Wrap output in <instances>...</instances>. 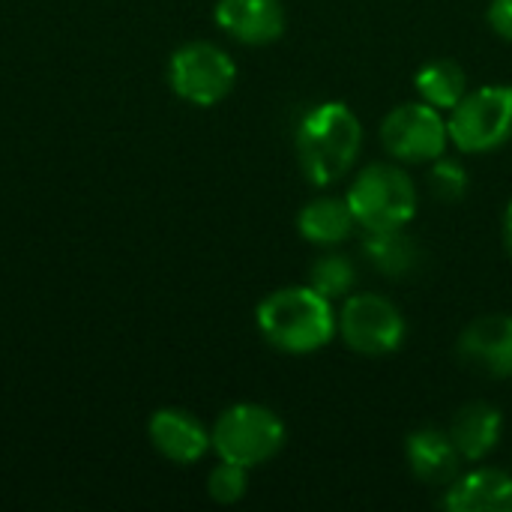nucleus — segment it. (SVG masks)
<instances>
[{
    "mask_svg": "<svg viewBox=\"0 0 512 512\" xmlns=\"http://www.w3.org/2000/svg\"><path fill=\"white\" fill-rule=\"evenodd\" d=\"M363 147L360 117L345 102H321L300 117L297 162L312 186L339 183L357 162Z\"/></svg>",
    "mask_w": 512,
    "mask_h": 512,
    "instance_id": "f257e3e1",
    "label": "nucleus"
},
{
    "mask_svg": "<svg viewBox=\"0 0 512 512\" xmlns=\"http://www.w3.org/2000/svg\"><path fill=\"white\" fill-rule=\"evenodd\" d=\"M261 336L285 354H312L339 333L333 300L312 285H291L267 294L255 312Z\"/></svg>",
    "mask_w": 512,
    "mask_h": 512,
    "instance_id": "f03ea898",
    "label": "nucleus"
},
{
    "mask_svg": "<svg viewBox=\"0 0 512 512\" xmlns=\"http://www.w3.org/2000/svg\"><path fill=\"white\" fill-rule=\"evenodd\" d=\"M345 201L366 231L405 228L417 216V186L405 168L390 162L366 165L348 186Z\"/></svg>",
    "mask_w": 512,
    "mask_h": 512,
    "instance_id": "7ed1b4c3",
    "label": "nucleus"
},
{
    "mask_svg": "<svg viewBox=\"0 0 512 512\" xmlns=\"http://www.w3.org/2000/svg\"><path fill=\"white\" fill-rule=\"evenodd\" d=\"M210 441L219 459L258 468L285 447V423L264 405L240 402L219 414Z\"/></svg>",
    "mask_w": 512,
    "mask_h": 512,
    "instance_id": "20e7f679",
    "label": "nucleus"
},
{
    "mask_svg": "<svg viewBox=\"0 0 512 512\" xmlns=\"http://www.w3.org/2000/svg\"><path fill=\"white\" fill-rule=\"evenodd\" d=\"M450 141L462 153H495L512 141V87L486 84L468 90L447 120Z\"/></svg>",
    "mask_w": 512,
    "mask_h": 512,
    "instance_id": "39448f33",
    "label": "nucleus"
},
{
    "mask_svg": "<svg viewBox=\"0 0 512 512\" xmlns=\"http://www.w3.org/2000/svg\"><path fill=\"white\" fill-rule=\"evenodd\" d=\"M336 324L345 345L363 357H387L399 351L408 336L405 315L381 294L348 297L342 312L336 315Z\"/></svg>",
    "mask_w": 512,
    "mask_h": 512,
    "instance_id": "423d86ee",
    "label": "nucleus"
},
{
    "mask_svg": "<svg viewBox=\"0 0 512 512\" xmlns=\"http://www.w3.org/2000/svg\"><path fill=\"white\" fill-rule=\"evenodd\" d=\"M168 81L180 99L210 108L234 90L237 66L225 48L213 42H189L171 54Z\"/></svg>",
    "mask_w": 512,
    "mask_h": 512,
    "instance_id": "0eeeda50",
    "label": "nucleus"
},
{
    "mask_svg": "<svg viewBox=\"0 0 512 512\" xmlns=\"http://www.w3.org/2000/svg\"><path fill=\"white\" fill-rule=\"evenodd\" d=\"M450 141L447 120L429 102H405L381 123V144L399 162H435Z\"/></svg>",
    "mask_w": 512,
    "mask_h": 512,
    "instance_id": "6e6552de",
    "label": "nucleus"
},
{
    "mask_svg": "<svg viewBox=\"0 0 512 512\" xmlns=\"http://www.w3.org/2000/svg\"><path fill=\"white\" fill-rule=\"evenodd\" d=\"M459 354L468 366L492 378H512V315L471 321L459 336Z\"/></svg>",
    "mask_w": 512,
    "mask_h": 512,
    "instance_id": "1a4fd4ad",
    "label": "nucleus"
},
{
    "mask_svg": "<svg viewBox=\"0 0 512 512\" xmlns=\"http://www.w3.org/2000/svg\"><path fill=\"white\" fill-rule=\"evenodd\" d=\"M216 24L243 45H270L285 33L282 0H219Z\"/></svg>",
    "mask_w": 512,
    "mask_h": 512,
    "instance_id": "9d476101",
    "label": "nucleus"
},
{
    "mask_svg": "<svg viewBox=\"0 0 512 512\" xmlns=\"http://www.w3.org/2000/svg\"><path fill=\"white\" fill-rule=\"evenodd\" d=\"M150 441L165 459L177 465H192L213 447L210 432L201 426V420L180 408H165L153 414Z\"/></svg>",
    "mask_w": 512,
    "mask_h": 512,
    "instance_id": "9b49d317",
    "label": "nucleus"
},
{
    "mask_svg": "<svg viewBox=\"0 0 512 512\" xmlns=\"http://www.w3.org/2000/svg\"><path fill=\"white\" fill-rule=\"evenodd\" d=\"M450 512H512V474L501 468H477L456 477L444 495Z\"/></svg>",
    "mask_w": 512,
    "mask_h": 512,
    "instance_id": "f8f14e48",
    "label": "nucleus"
},
{
    "mask_svg": "<svg viewBox=\"0 0 512 512\" xmlns=\"http://www.w3.org/2000/svg\"><path fill=\"white\" fill-rule=\"evenodd\" d=\"M405 456L411 465V474L420 483L429 486H450L459 477L462 453L456 450L450 432L441 429H417L408 435Z\"/></svg>",
    "mask_w": 512,
    "mask_h": 512,
    "instance_id": "ddd939ff",
    "label": "nucleus"
},
{
    "mask_svg": "<svg viewBox=\"0 0 512 512\" xmlns=\"http://www.w3.org/2000/svg\"><path fill=\"white\" fill-rule=\"evenodd\" d=\"M504 435V414L489 402H471L459 408L450 426V438L465 462L486 459Z\"/></svg>",
    "mask_w": 512,
    "mask_h": 512,
    "instance_id": "4468645a",
    "label": "nucleus"
},
{
    "mask_svg": "<svg viewBox=\"0 0 512 512\" xmlns=\"http://www.w3.org/2000/svg\"><path fill=\"white\" fill-rule=\"evenodd\" d=\"M357 219L345 198H315L297 213V231L315 246H339L351 237Z\"/></svg>",
    "mask_w": 512,
    "mask_h": 512,
    "instance_id": "2eb2a0df",
    "label": "nucleus"
},
{
    "mask_svg": "<svg viewBox=\"0 0 512 512\" xmlns=\"http://www.w3.org/2000/svg\"><path fill=\"white\" fill-rule=\"evenodd\" d=\"M366 261L384 273V276H408L420 264V246L414 237L405 234V228H390V231H369L363 243Z\"/></svg>",
    "mask_w": 512,
    "mask_h": 512,
    "instance_id": "dca6fc26",
    "label": "nucleus"
},
{
    "mask_svg": "<svg viewBox=\"0 0 512 512\" xmlns=\"http://www.w3.org/2000/svg\"><path fill=\"white\" fill-rule=\"evenodd\" d=\"M417 93L438 111H450L468 93V72L456 60H432L414 75Z\"/></svg>",
    "mask_w": 512,
    "mask_h": 512,
    "instance_id": "f3484780",
    "label": "nucleus"
},
{
    "mask_svg": "<svg viewBox=\"0 0 512 512\" xmlns=\"http://www.w3.org/2000/svg\"><path fill=\"white\" fill-rule=\"evenodd\" d=\"M354 282H357V267H354V261L345 258V255H336V252L321 255V258L312 264V270H309V285H312L318 294H324L327 300L348 297L351 288H354Z\"/></svg>",
    "mask_w": 512,
    "mask_h": 512,
    "instance_id": "a211bd4d",
    "label": "nucleus"
},
{
    "mask_svg": "<svg viewBox=\"0 0 512 512\" xmlns=\"http://www.w3.org/2000/svg\"><path fill=\"white\" fill-rule=\"evenodd\" d=\"M429 186H432V195L447 201V204H456L468 195V171L456 162V159H444L438 156L432 171H429Z\"/></svg>",
    "mask_w": 512,
    "mask_h": 512,
    "instance_id": "6ab92c4d",
    "label": "nucleus"
},
{
    "mask_svg": "<svg viewBox=\"0 0 512 512\" xmlns=\"http://www.w3.org/2000/svg\"><path fill=\"white\" fill-rule=\"evenodd\" d=\"M246 471H249V468L222 459V462L210 471V477H207V492H210V498L219 501V504H237V501L246 495V486H249Z\"/></svg>",
    "mask_w": 512,
    "mask_h": 512,
    "instance_id": "aec40b11",
    "label": "nucleus"
},
{
    "mask_svg": "<svg viewBox=\"0 0 512 512\" xmlns=\"http://www.w3.org/2000/svg\"><path fill=\"white\" fill-rule=\"evenodd\" d=\"M486 18L504 42H512V0H492Z\"/></svg>",
    "mask_w": 512,
    "mask_h": 512,
    "instance_id": "412c9836",
    "label": "nucleus"
},
{
    "mask_svg": "<svg viewBox=\"0 0 512 512\" xmlns=\"http://www.w3.org/2000/svg\"><path fill=\"white\" fill-rule=\"evenodd\" d=\"M504 240H507V249L512 255V201L507 204V213H504Z\"/></svg>",
    "mask_w": 512,
    "mask_h": 512,
    "instance_id": "4be33fe9",
    "label": "nucleus"
}]
</instances>
